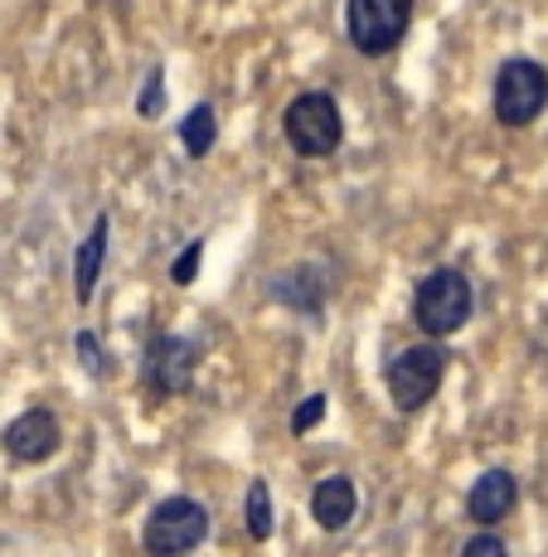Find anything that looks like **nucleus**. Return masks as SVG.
<instances>
[{
	"instance_id": "f257e3e1",
	"label": "nucleus",
	"mask_w": 548,
	"mask_h": 557,
	"mask_svg": "<svg viewBox=\"0 0 548 557\" xmlns=\"http://www.w3.org/2000/svg\"><path fill=\"white\" fill-rule=\"evenodd\" d=\"M471 310H476V292H471V276L456 272V267H437V272H427L423 282H417L413 315L433 339L456 335L471 320Z\"/></svg>"
},
{
	"instance_id": "f03ea898",
	"label": "nucleus",
	"mask_w": 548,
	"mask_h": 557,
	"mask_svg": "<svg viewBox=\"0 0 548 557\" xmlns=\"http://www.w3.org/2000/svg\"><path fill=\"white\" fill-rule=\"evenodd\" d=\"M548 107V69L539 59H504L496 73V122L520 132Z\"/></svg>"
},
{
	"instance_id": "7ed1b4c3",
	"label": "nucleus",
	"mask_w": 548,
	"mask_h": 557,
	"mask_svg": "<svg viewBox=\"0 0 548 557\" xmlns=\"http://www.w3.org/2000/svg\"><path fill=\"white\" fill-rule=\"evenodd\" d=\"M282 132H287V141H292L296 156L320 160V156H336L340 151L345 122H340V107H336L330 92H301V98L287 107Z\"/></svg>"
},
{
	"instance_id": "20e7f679",
	"label": "nucleus",
	"mask_w": 548,
	"mask_h": 557,
	"mask_svg": "<svg viewBox=\"0 0 548 557\" xmlns=\"http://www.w3.org/2000/svg\"><path fill=\"white\" fill-rule=\"evenodd\" d=\"M413 25V0H345V35L364 59H383Z\"/></svg>"
},
{
	"instance_id": "39448f33",
	"label": "nucleus",
	"mask_w": 548,
	"mask_h": 557,
	"mask_svg": "<svg viewBox=\"0 0 548 557\" xmlns=\"http://www.w3.org/2000/svg\"><path fill=\"white\" fill-rule=\"evenodd\" d=\"M209 539V509L199 505V499H160L156 509H150L146 529H142V548L156 553V557H180L190 548H199V543Z\"/></svg>"
},
{
	"instance_id": "423d86ee",
	"label": "nucleus",
	"mask_w": 548,
	"mask_h": 557,
	"mask_svg": "<svg viewBox=\"0 0 548 557\" xmlns=\"http://www.w3.org/2000/svg\"><path fill=\"white\" fill-rule=\"evenodd\" d=\"M447 349L427 335V345H413L403 349L399 359L389 363V398L399 412H417L423 403H433V393L442 388L447 379Z\"/></svg>"
},
{
	"instance_id": "0eeeda50",
	"label": "nucleus",
	"mask_w": 548,
	"mask_h": 557,
	"mask_svg": "<svg viewBox=\"0 0 548 557\" xmlns=\"http://www.w3.org/2000/svg\"><path fill=\"white\" fill-rule=\"evenodd\" d=\"M195 363H199V349L190 345V339L180 335H156L146 345V359H142V379L150 393H160V398H175V393L190 388V379H195Z\"/></svg>"
},
{
	"instance_id": "6e6552de",
	"label": "nucleus",
	"mask_w": 548,
	"mask_h": 557,
	"mask_svg": "<svg viewBox=\"0 0 548 557\" xmlns=\"http://www.w3.org/2000/svg\"><path fill=\"white\" fill-rule=\"evenodd\" d=\"M5 451L15 460H25V466H39V460H49L53 451H59L63 432H59V417L45 412V407H29L25 417H15V422L5 426Z\"/></svg>"
},
{
	"instance_id": "1a4fd4ad",
	"label": "nucleus",
	"mask_w": 548,
	"mask_h": 557,
	"mask_svg": "<svg viewBox=\"0 0 548 557\" xmlns=\"http://www.w3.org/2000/svg\"><path fill=\"white\" fill-rule=\"evenodd\" d=\"M514 505H520V480H514L510 470H486L466 495V519L471 523H500Z\"/></svg>"
},
{
	"instance_id": "9d476101",
	"label": "nucleus",
	"mask_w": 548,
	"mask_h": 557,
	"mask_svg": "<svg viewBox=\"0 0 548 557\" xmlns=\"http://www.w3.org/2000/svg\"><path fill=\"white\" fill-rule=\"evenodd\" d=\"M354 509H360V495H354L350 475H330V480H320V485L310 490V519H316L326 533L345 529V523L354 519Z\"/></svg>"
},
{
	"instance_id": "9b49d317",
	"label": "nucleus",
	"mask_w": 548,
	"mask_h": 557,
	"mask_svg": "<svg viewBox=\"0 0 548 557\" xmlns=\"http://www.w3.org/2000/svg\"><path fill=\"white\" fill-rule=\"evenodd\" d=\"M102 262H107V219L93 223V233L78 243V257H73V296H78V306H88L93 292H98Z\"/></svg>"
},
{
	"instance_id": "f8f14e48",
	"label": "nucleus",
	"mask_w": 548,
	"mask_h": 557,
	"mask_svg": "<svg viewBox=\"0 0 548 557\" xmlns=\"http://www.w3.org/2000/svg\"><path fill=\"white\" fill-rule=\"evenodd\" d=\"M272 296L282 306H292V310H320V301H326V286H320V272L310 262H301L292 267V272H282L272 282Z\"/></svg>"
},
{
	"instance_id": "ddd939ff",
	"label": "nucleus",
	"mask_w": 548,
	"mask_h": 557,
	"mask_svg": "<svg viewBox=\"0 0 548 557\" xmlns=\"http://www.w3.org/2000/svg\"><path fill=\"white\" fill-rule=\"evenodd\" d=\"M214 136H219V122H214V107L209 102H199V107H190V116L180 122V141H185V151L190 156H209L214 151Z\"/></svg>"
},
{
	"instance_id": "4468645a",
	"label": "nucleus",
	"mask_w": 548,
	"mask_h": 557,
	"mask_svg": "<svg viewBox=\"0 0 548 557\" xmlns=\"http://www.w3.org/2000/svg\"><path fill=\"white\" fill-rule=\"evenodd\" d=\"M248 533L257 543L272 539V499H267V480H253L248 485Z\"/></svg>"
},
{
	"instance_id": "2eb2a0df",
	"label": "nucleus",
	"mask_w": 548,
	"mask_h": 557,
	"mask_svg": "<svg viewBox=\"0 0 548 557\" xmlns=\"http://www.w3.org/2000/svg\"><path fill=\"white\" fill-rule=\"evenodd\" d=\"M199 262H204V243L195 238V243H185V252L175 257V267H170V282L190 286V282H195V272H199Z\"/></svg>"
},
{
	"instance_id": "dca6fc26",
	"label": "nucleus",
	"mask_w": 548,
	"mask_h": 557,
	"mask_svg": "<svg viewBox=\"0 0 548 557\" xmlns=\"http://www.w3.org/2000/svg\"><path fill=\"white\" fill-rule=\"evenodd\" d=\"M73 349H78L83 369H88V373H93V379H107V355H102L98 335H88V330H83V335H78V339H73Z\"/></svg>"
},
{
	"instance_id": "f3484780",
	"label": "nucleus",
	"mask_w": 548,
	"mask_h": 557,
	"mask_svg": "<svg viewBox=\"0 0 548 557\" xmlns=\"http://www.w3.org/2000/svg\"><path fill=\"white\" fill-rule=\"evenodd\" d=\"M320 417H326V393H310V398H301V407L292 412V432H310V426H320Z\"/></svg>"
},
{
	"instance_id": "a211bd4d",
	"label": "nucleus",
	"mask_w": 548,
	"mask_h": 557,
	"mask_svg": "<svg viewBox=\"0 0 548 557\" xmlns=\"http://www.w3.org/2000/svg\"><path fill=\"white\" fill-rule=\"evenodd\" d=\"M160 107H166V78H160V69H156V73L146 78V92H142V102H136V112H142V116H156Z\"/></svg>"
},
{
	"instance_id": "6ab92c4d",
	"label": "nucleus",
	"mask_w": 548,
	"mask_h": 557,
	"mask_svg": "<svg viewBox=\"0 0 548 557\" xmlns=\"http://www.w3.org/2000/svg\"><path fill=\"white\" fill-rule=\"evenodd\" d=\"M480 553H504V539L500 533H476V539L461 543V557H480Z\"/></svg>"
}]
</instances>
